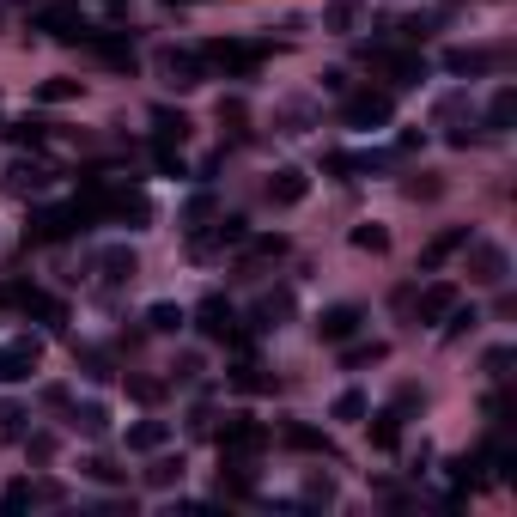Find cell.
Returning <instances> with one entry per match:
<instances>
[{
	"instance_id": "cell-1",
	"label": "cell",
	"mask_w": 517,
	"mask_h": 517,
	"mask_svg": "<svg viewBox=\"0 0 517 517\" xmlns=\"http://www.w3.org/2000/svg\"><path fill=\"white\" fill-rule=\"evenodd\" d=\"M86 207L80 201H67V207H37L31 213V238L37 244H61V238H73V232H86Z\"/></svg>"
},
{
	"instance_id": "cell-2",
	"label": "cell",
	"mask_w": 517,
	"mask_h": 517,
	"mask_svg": "<svg viewBox=\"0 0 517 517\" xmlns=\"http://www.w3.org/2000/svg\"><path fill=\"white\" fill-rule=\"evenodd\" d=\"M390 116H396V98L378 92V86L347 92V104H341V122H347V128H390Z\"/></svg>"
},
{
	"instance_id": "cell-3",
	"label": "cell",
	"mask_w": 517,
	"mask_h": 517,
	"mask_svg": "<svg viewBox=\"0 0 517 517\" xmlns=\"http://www.w3.org/2000/svg\"><path fill=\"white\" fill-rule=\"evenodd\" d=\"M250 238V226H244V213H232V219H213V232H189V256L195 262H207V256H219V250H232V244H244Z\"/></svg>"
},
{
	"instance_id": "cell-4",
	"label": "cell",
	"mask_w": 517,
	"mask_h": 517,
	"mask_svg": "<svg viewBox=\"0 0 517 517\" xmlns=\"http://www.w3.org/2000/svg\"><path fill=\"white\" fill-rule=\"evenodd\" d=\"M365 61L384 67L390 86H420L426 80V55H414V49H378V43H365Z\"/></svg>"
},
{
	"instance_id": "cell-5",
	"label": "cell",
	"mask_w": 517,
	"mask_h": 517,
	"mask_svg": "<svg viewBox=\"0 0 517 517\" xmlns=\"http://www.w3.org/2000/svg\"><path fill=\"white\" fill-rule=\"evenodd\" d=\"M195 323H201V335H207V341H238V347H250V335L238 329V311L219 299V292H207V299H201Z\"/></svg>"
},
{
	"instance_id": "cell-6",
	"label": "cell",
	"mask_w": 517,
	"mask_h": 517,
	"mask_svg": "<svg viewBox=\"0 0 517 517\" xmlns=\"http://www.w3.org/2000/svg\"><path fill=\"white\" fill-rule=\"evenodd\" d=\"M262 445H268V432L250 414H232L226 426H219V457H256Z\"/></svg>"
},
{
	"instance_id": "cell-7",
	"label": "cell",
	"mask_w": 517,
	"mask_h": 517,
	"mask_svg": "<svg viewBox=\"0 0 517 517\" xmlns=\"http://www.w3.org/2000/svg\"><path fill=\"white\" fill-rule=\"evenodd\" d=\"M37 359H43V341L37 335H19L13 347H0V384H25L37 372Z\"/></svg>"
},
{
	"instance_id": "cell-8",
	"label": "cell",
	"mask_w": 517,
	"mask_h": 517,
	"mask_svg": "<svg viewBox=\"0 0 517 517\" xmlns=\"http://www.w3.org/2000/svg\"><path fill=\"white\" fill-rule=\"evenodd\" d=\"M505 274H511V256H505L499 244H487V238H469V280L505 286Z\"/></svg>"
},
{
	"instance_id": "cell-9",
	"label": "cell",
	"mask_w": 517,
	"mask_h": 517,
	"mask_svg": "<svg viewBox=\"0 0 517 517\" xmlns=\"http://www.w3.org/2000/svg\"><path fill=\"white\" fill-rule=\"evenodd\" d=\"M262 55H268L262 43H207V49H201L207 67H226V73H256Z\"/></svg>"
},
{
	"instance_id": "cell-10",
	"label": "cell",
	"mask_w": 517,
	"mask_h": 517,
	"mask_svg": "<svg viewBox=\"0 0 517 517\" xmlns=\"http://www.w3.org/2000/svg\"><path fill=\"white\" fill-rule=\"evenodd\" d=\"M159 67H165V80H171L177 92H195V86L207 80V61H201L195 49H165V55H159Z\"/></svg>"
},
{
	"instance_id": "cell-11",
	"label": "cell",
	"mask_w": 517,
	"mask_h": 517,
	"mask_svg": "<svg viewBox=\"0 0 517 517\" xmlns=\"http://www.w3.org/2000/svg\"><path fill=\"white\" fill-rule=\"evenodd\" d=\"M37 31H49V37H61V43H86V37H92V25L73 13V7H43V13H37Z\"/></svg>"
},
{
	"instance_id": "cell-12",
	"label": "cell",
	"mask_w": 517,
	"mask_h": 517,
	"mask_svg": "<svg viewBox=\"0 0 517 517\" xmlns=\"http://www.w3.org/2000/svg\"><path fill=\"white\" fill-rule=\"evenodd\" d=\"M305 195H311V177H305L299 165H280V171L268 177V201H274V207H299Z\"/></svg>"
},
{
	"instance_id": "cell-13",
	"label": "cell",
	"mask_w": 517,
	"mask_h": 517,
	"mask_svg": "<svg viewBox=\"0 0 517 517\" xmlns=\"http://www.w3.org/2000/svg\"><path fill=\"white\" fill-rule=\"evenodd\" d=\"M140 274V256L128 250V244H110V250H98V280L104 286H128Z\"/></svg>"
},
{
	"instance_id": "cell-14",
	"label": "cell",
	"mask_w": 517,
	"mask_h": 517,
	"mask_svg": "<svg viewBox=\"0 0 517 517\" xmlns=\"http://www.w3.org/2000/svg\"><path fill=\"white\" fill-rule=\"evenodd\" d=\"M98 55H104V67H116V73H134L140 67V55H134V43H122V37H110V31H92L86 37Z\"/></svg>"
},
{
	"instance_id": "cell-15",
	"label": "cell",
	"mask_w": 517,
	"mask_h": 517,
	"mask_svg": "<svg viewBox=\"0 0 517 517\" xmlns=\"http://www.w3.org/2000/svg\"><path fill=\"white\" fill-rule=\"evenodd\" d=\"M43 183H49V171H43L37 159H13V165H7V189H13L19 201H31V195H43Z\"/></svg>"
},
{
	"instance_id": "cell-16",
	"label": "cell",
	"mask_w": 517,
	"mask_h": 517,
	"mask_svg": "<svg viewBox=\"0 0 517 517\" xmlns=\"http://www.w3.org/2000/svg\"><path fill=\"white\" fill-rule=\"evenodd\" d=\"M67 426L80 432V438H104V432H110V408H104V402H73V408H67Z\"/></svg>"
},
{
	"instance_id": "cell-17",
	"label": "cell",
	"mask_w": 517,
	"mask_h": 517,
	"mask_svg": "<svg viewBox=\"0 0 517 517\" xmlns=\"http://www.w3.org/2000/svg\"><path fill=\"white\" fill-rule=\"evenodd\" d=\"M165 445H171V426H165V420H134V426H128V451L153 457V451H165Z\"/></svg>"
},
{
	"instance_id": "cell-18",
	"label": "cell",
	"mask_w": 517,
	"mask_h": 517,
	"mask_svg": "<svg viewBox=\"0 0 517 517\" xmlns=\"http://www.w3.org/2000/svg\"><path fill=\"white\" fill-rule=\"evenodd\" d=\"M286 317H292V292H286V286H280V292H262L256 311H250V323H256V329H280Z\"/></svg>"
},
{
	"instance_id": "cell-19",
	"label": "cell",
	"mask_w": 517,
	"mask_h": 517,
	"mask_svg": "<svg viewBox=\"0 0 517 517\" xmlns=\"http://www.w3.org/2000/svg\"><path fill=\"white\" fill-rule=\"evenodd\" d=\"M451 305H457V286H451V280L426 286V292H420V323H445V317H451Z\"/></svg>"
},
{
	"instance_id": "cell-20",
	"label": "cell",
	"mask_w": 517,
	"mask_h": 517,
	"mask_svg": "<svg viewBox=\"0 0 517 517\" xmlns=\"http://www.w3.org/2000/svg\"><path fill=\"white\" fill-rule=\"evenodd\" d=\"M359 323H365V317H359V305H329V311H323V323H317V335H323V341H347Z\"/></svg>"
},
{
	"instance_id": "cell-21",
	"label": "cell",
	"mask_w": 517,
	"mask_h": 517,
	"mask_svg": "<svg viewBox=\"0 0 517 517\" xmlns=\"http://www.w3.org/2000/svg\"><path fill=\"white\" fill-rule=\"evenodd\" d=\"M13 311H25V317H43V323H67L61 299H49V292H37V286H19V305H13Z\"/></svg>"
},
{
	"instance_id": "cell-22",
	"label": "cell",
	"mask_w": 517,
	"mask_h": 517,
	"mask_svg": "<svg viewBox=\"0 0 517 517\" xmlns=\"http://www.w3.org/2000/svg\"><path fill=\"white\" fill-rule=\"evenodd\" d=\"M469 244V226H451V232H438L426 250H420V268H438V262H445V256H457Z\"/></svg>"
},
{
	"instance_id": "cell-23",
	"label": "cell",
	"mask_w": 517,
	"mask_h": 517,
	"mask_svg": "<svg viewBox=\"0 0 517 517\" xmlns=\"http://www.w3.org/2000/svg\"><path fill=\"white\" fill-rule=\"evenodd\" d=\"M445 67L451 73H487V67H499V49H451Z\"/></svg>"
},
{
	"instance_id": "cell-24",
	"label": "cell",
	"mask_w": 517,
	"mask_h": 517,
	"mask_svg": "<svg viewBox=\"0 0 517 517\" xmlns=\"http://www.w3.org/2000/svg\"><path fill=\"white\" fill-rule=\"evenodd\" d=\"M511 122H517V86H499V92H493V104H487V128H493V134H505Z\"/></svg>"
},
{
	"instance_id": "cell-25",
	"label": "cell",
	"mask_w": 517,
	"mask_h": 517,
	"mask_svg": "<svg viewBox=\"0 0 517 517\" xmlns=\"http://www.w3.org/2000/svg\"><path fill=\"white\" fill-rule=\"evenodd\" d=\"M153 128H159V140H189V116L183 110H171V104H153Z\"/></svg>"
},
{
	"instance_id": "cell-26",
	"label": "cell",
	"mask_w": 517,
	"mask_h": 517,
	"mask_svg": "<svg viewBox=\"0 0 517 517\" xmlns=\"http://www.w3.org/2000/svg\"><path fill=\"white\" fill-rule=\"evenodd\" d=\"M280 438H286V445H292V451H311V457H335V445H329V438H323V432H311V426H286Z\"/></svg>"
},
{
	"instance_id": "cell-27",
	"label": "cell",
	"mask_w": 517,
	"mask_h": 517,
	"mask_svg": "<svg viewBox=\"0 0 517 517\" xmlns=\"http://www.w3.org/2000/svg\"><path fill=\"white\" fill-rule=\"evenodd\" d=\"M183 323H189V311H183V305H171V299L146 311V329H153V335H177Z\"/></svg>"
},
{
	"instance_id": "cell-28",
	"label": "cell",
	"mask_w": 517,
	"mask_h": 517,
	"mask_svg": "<svg viewBox=\"0 0 517 517\" xmlns=\"http://www.w3.org/2000/svg\"><path fill=\"white\" fill-rule=\"evenodd\" d=\"M359 25V0H329V7H323V31H353Z\"/></svg>"
},
{
	"instance_id": "cell-29",
	"label": "cell",
	"mask_w": 517,
	"mask_h": 517,
	"mask_svg": "<svg viewBox=\"0 0 517 517\" xmlns=\"http://www.w3.org/2000/svg\"><path fill=\"white\" fill-rule=\"evenodd\" d=\"M372 445H378V451H396V445H402V414H396V408L372 420Z\"/></svg>"
},
{
	"instance_id": "cell-30",
	"label": "cell",
	"mask_w": 517,
	"mask_h": 517,
	"mask_svg": "<svg viewBox=\"0 0 517 517\" xmlns=\"http://www.w3.org/2000/svg\"><path fill=\"white\" fill-rule=\"evenodd\" d=\"M353 250H372V256H384V250H390V232L378 226V219H365V226H353Z\"/></svg>"
},
{
	"instance_id": "cell-31",
	"label": "cell",
	"mask_w": 517,
	"mask_h": 517,
	"mask_svg": "<svg viewBox=\"0 0 517 517\" xmlns=\"http://www.w3.org/2000/svg\"><path fill=\"white\" fill-rule=\"evenodd\" d=\"M80 86L86 80H67V73H61V80H43L37 86V104H67V98H80Z\"/></svg>"
},
{
	"instance_id": "cell-32",
	"label": "cell",
	"mask_w": 517,
	"mask_h": 517,
	"mask_svg": "<svg viewBox=\"0 0 517 517\" xmlns=\"http://www.w3.org/2000/svg\"><path fill=\"white\" fill-rule=\"evenodd\" d=\"M432 31H438V13H414V19H402V25H396V37H402V43H426Z\"/></svg>"
},
{
	"instance_id": "cell-33",
	"label": "cell",
	"mask_w": 517,
	"mask_h": 517,
	"mask_svg": "<svg viewBox=\"0 0 517 517\" xmlns=\"http://www.w3.org/2000/svg\"><path fill=\"white\" fill-rule=\"evenodd\" d=\"M19 438H25V408L0 402V445H19Z\"/></svg>"
},
{
	"instance_id": "cell-34",
	"label": "cell",
	"mask_w": 517,
	"mask_h": 517,
	"mask_svg": "<svg viewBox=\"0 0 517 517\" xmlns=\"http://www.w3.org/2000/svg\"><path fill=\"white\" fill-rule=\"evenodd\" d=\"M153 165H159L165 177H189V171H183V153H177V140H153Z\"/></svg>"
},
{
	"instance_id": "cell-35",
	"label": "cell",
	"mask_w": 517,
	"mask_h": 517,
	"mask_svg": "<svg viewBox=\"0 0 517 517\" xmlns=\"http://www.w3.org/2000/svg\"><path fill=\"white\" fill-rule=\"evenodd\" d=\"M80 475H86V481H98V487H116V481H122V469H116L110 457H86V463H80Z\"/></svg>"
},
{
	"instance_id": "cell-36",
	"label": "cell",
	"mask_w": 517,
	"mask_h": 517,
	"mask_svg": "<svg viewBox=\"0 0 517 517\" xmlns=\"http://www.w3.org/2000/svg\"><path fill=\"white\" fill-rule=\"evenodd\" d=\"M207 213H213V189H195L189 195V207H183V226L195 232V226H207Z\"/></svg>"
},
{
	"instance_id": "cell-37",
	"label": "cell",
	"mask_w": 517,
	"mask_h": 517,
	"mask_svg": "<svg viewBox=\"0 0 517 517\" xmlns=\"http://www.w3.org/2000/svg\"><path fill=\"white\" fill-rule=\"evenodd\" d=\"M171 481H183V457H159L146 469V487H171Z\"/></svg>"
},
{
	"instance_id": "cell-38",
	"label": "cell",
	"mask_w": 517,
	"mask_h": 517,
	"mask_svg": "<svg viewBox=\"0 0 517 517\" xmlns=\"http://www.w3.org/2000/svg\"><path fill=\"white\" fill-rule=\"evenodd\" d=\"M365 408H372V402H365V390H341L335 396V420H365Z\"/></svg>"
},
{
	"instance_id": "cell-39",
	"label": "cell",
	"mask_w": 517,
	"mask_h": 517,
	"mask_svg": "<svg viewBox=\"0 0 517 517\" xmlns=\"http://www.w3.org/2000/svg\"><path fill=\"white\" fill-rule=\"evenodd\" d=\"M25 505H37V487L31 481H13L7 493H0V511H25Z\"/></svg>"
},
{
	"instance_id": "cell-40",
	"label": "cell",
	"mask_w": 517,
	"mask_h": 517,
	"mask_svg": "<svg viewBox=\"0 0 517 517\" xmlns=\"http://www.w3.org/2000/svg\"><path fill=\"white\" fill-rule=\"evenodd\" d=\"M305 505H335V481L329 475H311L305 481Z\"/></svg>"
},
{
	"instance_id": "cell-41",
	"label": "cell",
	"mask_w": 517,
	"mask_h": 517,
	"mask_svg": "<svg viewBox=\"0 0 517 517\" xmlns=\"http://www.w3.org/2000/svg\"><path fill=\"white\" fill-rule=\"evenodd\" d=\"M25 451H31V463H49L55 457V432H25Z\"/></svg>"
},
{
	"instance_id": "cell-42",
	"label": "cell",
	"mask_w": 517,
	"mask_h": 517,
	"mask_svg": "<svg viewBox=\"0 0 517 517\" xmlns=\"http://www.w3.org/2000/svg\"><path fill=\"white\" fill-rule=\"evenodd\" d=\"M232 384H238V390H250V396H256V390H268V378H262V365H250V359H244L238 372H232Z\"/></svg>"
},
{
	"instance_id": "cell-43",
	"label": "cell",
	"mask_w": 517,
	"mask_h": 517,
	"mask_svg": "<svg viewBox=\"0 0 517 517\" xmlns=\"http://www.w3.org/2000/svg\"><path fill=\"white\" fill-rule=\"evenodd\" d=\"M463 110H469V92H451V98H438V110H432V116H438V122H457Z\"/></svg>"
},
{
	"instance_id": "cell-44",
	"label": "cell",
	"mask_w": 517,
	"mask_h": 517,
	"mask_svg": "<svg viewBox=\"0 0 517 517\" xmlns=\"http://www.w3.org/2000/svg\"><path fill=\"white\" fill-rule=\"evenodd\" d=\"M128 396H134V402H159L165 384H159V378H128Z\"/></svg>"
},
{
	"instance_id": "cell-45",
	"label": "cell",
	"mask_w": 517,
	"mask_h": 517,
	"mask_svg": "<svg viewBox=\"0 0 517 517\" xmlns=\"http://www.w3.org/2000/svg\"><path fill=\"white\" fill-rule=\"evenodd\" d=\"M219 122H232V134H244V122H250L244 98H226V104H219Z\"/></svg>"
},
{
	"instance_id": "cell-46",
	"label": "cell",
	"mask_w": 517,
	"mask_h": 517,
	"mask_svg": "<svg viewBox=\"0 0 517 517\" xmlns=\"http://www.w3.org/2000/svg\"><path fill=\"white\" fill-rule=\"evenodd\" d=\"M7 134H13L19 146H43V140H49V128H43V122H19V128H7Z\"/></svg>"
},
{
	"instance_id": "cell-47",
	"label": "cell",
	"mask_w": 517,
	"mask_h": 517,
	"mask_svg": "<svg viewBox=\"0 0 517 517\" xmlns=\"http://www.w3.org/2000/svg\"><path fill=\"white\" fill-rule=\"evenodd\" d=\"M323 171H329V177H347V171H359V153H329Z\"/></svg>"
},
{
	"instance_id": "cell-48",
	"label": "cell",
	"mask_w": 517,
	"mask_h": 517,
	"mask_svg": "<svg viewBox=\"0 0 517 517\" xmlns=\"http://www.w3.org/2000/svg\"><path fill=\"white\" fill-rule=\"evenodd\" d=\"M250 250H256V256H286V238H280V232H274V238H256V244H250Z\"/></svg>"
},
{
	"instance_id": "cell-49",
	"label": "cell",
	"mask_w": 517,
	"mask_h": 517,
	"mask_svg": "<svg viewBox=\"0 0 517 517\" xmlns=\"http://www.w3.org/2000/svg\"><path fill=\"white\" fill-rule=\"evenodd\" d=\"M505 365H511V347H493V353H487V372L505 378Z\"/></svg>"
},
{
	"instance_id": "cell-50",
	"label": "cell",
	"mask_w": 517,
	"mask_h": 517,
	"mask_svg": "<svg viewBox=\"0 0 517 517\" xmlns=\"http://www.w3.org/2000/svg\"><path fill=\"white\" fill-rule=\"evenodd\" d=\"M372 359H384V347H353L347 353V365H372Z\"/></svg>"
},
{
	"instance_id": "cell-51",
	"label": "cell",
	"mask_w": 517,
	"mask_h": 517,
	"mask_svg": "<svg viewBox=\"0 0 517 517\" xmlns=\"http://www.w3.org/2000/svg\"><path fill=\"white\" fill-rule=\"evenodd\" d=\"M414 408H420V390H414V384H408V390H402V396H396V414H414Z\"/></svg>"
}]
</instances>
